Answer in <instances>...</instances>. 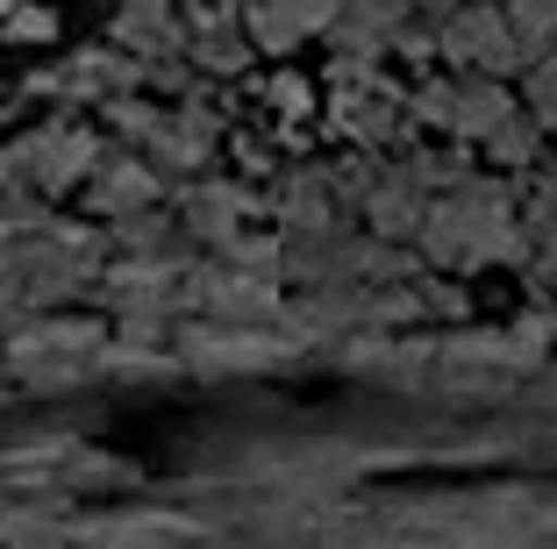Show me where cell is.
Here are the masks:
<instances>
[{
	"mask_svg": "<svg viewBox=\"0 0 557 549\" xmlns=\"http://www.w3.org/2000/svg\"><path fill=\"white\" fill-rule=\"evenodd\" d=\"M443 50H450L458 72H479V79L522 65L515 36H508V8H493V0H472V8H458V15L443 22Z\"/></svg>",
	"mask_w": 557,
	"mask_h": 549,
	"instance_id": "cell-1",
	"label": "cell"
},
{
	"mask_svg": "<svg viewBox=\"0 0 557 549\" xmlns=\"http://www.w3.org/2000/svg\"><path fill=\"white\" fill-rule=\"evenodd\" d=\"M508 36H515V58L536 65L557 43V0H508Z\"/></svg>",
	"mask_w": 557,
	"mask_h": 549,
	"instance_id": "cell-2",
	"label": "cell"
},
{
	"mask_svg": "<svg viewBox=\"0 0 557 549\" xmlns=\"http://www.w3.org/2000/svg\"><path fill=\"white\" fill-rule=\"evenodd\" d=\"M529 108H536L543 122H557V43L529 65Z\"/></svg>",
	"mask_w": 557,
	"mask_h": 549,
	"instance_id": "cell-3",
	"label": "cell"
}]
</instances>
